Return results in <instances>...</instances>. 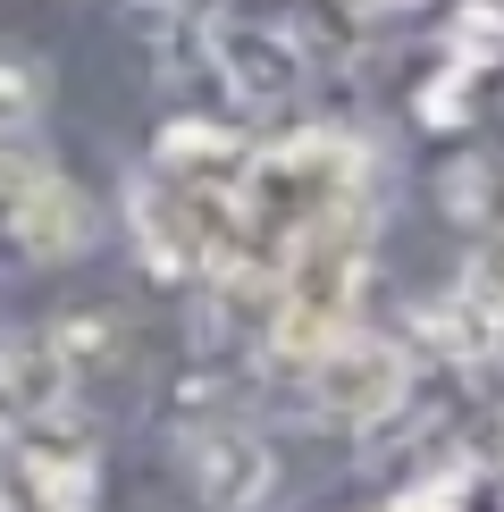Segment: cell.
I'll return each instance as SVG.
<instances>
[{"label": "cell", "mask_w": 504, "mask_h": 512, "mask_svg": "<svg viewBox=\"0 0 504 512\" xmlns=\"http://www.w3.org/2000/svg\"><path fill=\"white\" fill-rule=\"evenodd\" d=\"M68 378L76 361L51 345V336H17V345H0V420L9 429H42V420L68 412Z\"/></svg>", "instance_id": "5b68a950"}, {"label": "cell", "mask_w": 504, "mask_h": 512, "mask_svg": "<svg viewBox=\"0 0 504 512\" xmlns=\"http://www.w3.org/2000/svg\"><path fill=\"white\" fill-rule=\"evenodd\" d=\"M462 294H471L479 311H496V303H504V236H488V244L471 252V277H462Z\"/></svg>", "instance_id": "9c48e42d"}, {"label": "cell", "mask_w": 504, "mask_h": 512, "mask_svg": "<svg viewBox=\"0 0 504 512\" xmlns=\"http://www.w3.org/2000/svg\"><path fill=\"white\" fill-rule=\"evenodd\" d=\"M0 202H9V236L26 244L34 261H76V252L93 244V202H84L59 168H17Z\"/></svg>", "instance_id": "277c9868"}, {"label": "cell", "mask_w": 504, "mask_h": 512, "mask_svg": "<svg viewBox=\"0 0 504 512\" xmlns=\"http://www.w3.org/2000/svg\"><path fill=\"white\" fill-rule=\"evenodd\" d=\"M387 9H404V0H387Z\"/></svg>", "instance_id": "4fadbf2b"}, {"label": "cell", "mask_w": 504, "mask_h": 512, "mask_svg": "<svg viewBox=\"0 0 504 512\" xmlns=\"http://www.w3.org/2000/svg\"><path fill=\"white\" fill-rule=\"evenodd\" d=\"M252 160V143L236 126H210V118H168L160 126V177H185V185H236Z\"/></svg>", "instance_id": "8992f818"}, {"label": "cell", "mask_w": 504, "mask_h": 512, "mask_svg": "<svg viewBox=\"0 0 504 512\" xmlns=\"http://www.w3.org/2000/svg\"><path fill=\"white\" fill-rule=\"evenodd\" d=\"M420 118H429V126H471V76L446 68L429 93H420Z\"/></svg>", "instance_id": "ba28073f"}, {"label": "cell", "mask_w": 504, "mask_h": 512, "mask_svg": "<svg viewBox=\"0 0 504 512\" xmlns=\"http://www.w3.org/2000/svg\"><path fill=\"white\" fill-rule=\"evenodd\" d=\"M210 59H219L227 93L252 101V110L294 101V93H303V76H311V51H303L286 26H244V17H227V26L210 34Z\"/></svg>", "instance_id": "3957f363"}, {"label": "cell", "mask_w": 504, "mask_h": 512, "mask_svg": "<svg viewBox=\"0 0 504 512\" xmlns=\"http://www.w3.org/2000/svg\"><path fill=\"white\" fill-rule=\"evenodd\" d=\"M479 353H488V361H496V370H504V303L488 311V345H479Z\"/></svg>", "instance_id": "30bf717a"}, {"label": "cell", "mask_w": 504, "mask_h": 512, "mask_svg": "<svg viewBox=\"0 0 504 512\" xmlns=\"http://www.w3.org/2000/svg\"><path fill=\"white\" fill-rule=\"evenodd\" d=\"M185 471H194V496L210 512H252L278 487V454H269L244 420H202L194 445H185Z\"/></svg>", "instance_id": "7a4b0ae2"}, {"label": "cell", "mask_w": 504, "mask_h": 512, "mask_svg": "<svg viewBox=\"0 0 504 512\" xmlns=\"http://www.w3.org/2000/svg\"><path fill=\"white\" fill-rule=\"evenodd\" d=\"M0 512H17V504H9V496H0Z\"/></svg>", "instance_id": "7c38bea8"}, {"label": "cell", "mask_w": 504, "mask_h": 512, "mask_svg": "<svg viewBox=\"0 0 504 512\" xmlns=\"http://www.w3.org/2000/svg\"><path fill=\"white\" fill-rule=\"evenodd\" d=\"M412 395V353L395 336H353L336 328L320 353H311V412L336 420V429H378L395 420Z\"/></svg>", "instance_id": "6da1fadb"}, {"label": "cell", "mask_w": 504, "mask_h": 512, "mask_svg": "<svg viewBox=\"0 0 504 512\" xmlns=\"http://www.w3.org/2000/svg\"><path fill=\"white\" fill-rule=\"evenodd\" d=\"M437 202H446V219H488L496 210V168H479V160H454L446 177H437Z\"/></svg>", "instance_id": "52a82bcc"}, {"label": "cell", "mask_w": 504, "mask_h": 512, "mask_svg": "<svg viewBox=\"0 0 504 512\" xmlns=\"http://www.w3.org/2000/svg\"><path fill=\"white\" fill-rule=\"evenodd\" d=\"M471 17H488V26H504V0H462Z\"/></svg>", "instance_id": "8fae6325"}]
</instances>
